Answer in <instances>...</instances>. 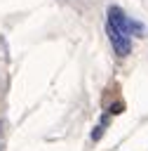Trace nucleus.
<instances>
[{"label": "nucleus", "instance_id": "2", "mask_svg": "<svg viewBox=\"0 0 148 151\" xmlns=\"http://www.w3.org/2000/svg\"><path fill=\"white\" fill-rule=\"evenodd\" d=\"M108 38H110V42H113V50L120 54V57H125V54H129L132 52V40H129V35H125L120 28H115L110 21H108Z\"/></svg>", "mask_w": 148, "mask_h": 151}, {"label": "nucleus", "instance_id": "3", "mask_svg": "<svg viewBox=\"0 0 148 151\" xmlns=\"http://www.w3.org/2000/svg\"><path fill=\"white\" fill-rule=\"evenodd\" d=\"M103 127H106V118H103V120L96 125V130L92 132V139H94V142H96V139H101V134H103Z\"/></svg>", "mask_w": 148, "mask_h": 151}, {"label": "nucleus", "instance_id": "4", "mask_svg": "<svg viewBox=\"0 0 148 151\" xmlns=\"http://www.w3.org/2000/svg\"><path fill=\"white\" fill-rule=\"evenodd\" d=\"M122 109H125V106L117 101V104H113V106H110V113H122Z\"/></svg>", "mask_w": 148, "mask_h": 151}, {"label": "nucleus", "instance_id": "1", "mask_svg": "<svg viewBox=\"0 0 148 151\" xmlns=\"http://www.w3.org/2000/svg\"><path fill=\"white\" fill-rule=\"evenodd\" d=\"M108 21H110L115 28H120L125 35H143V31H146L141 21L129 19L120 7H108Z\"/></svg>", "mask_w": 148, "mask_h": 151}]
</instances>
